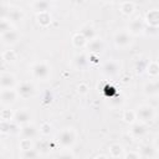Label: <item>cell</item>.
Masks as SVG:
<instances>
[{"mask_svg":"<svg viewBox=\"0 0 159 159\" xmlns=\"http://www.w3.org/2000/svg\"><path fill=\"white\" fill-rule=\"evenodd\" d=\"M87 47H88V50H89L92 53L98 55V53H101V52L104 50V42H103L102 39L94 37V39H92V40H89V41L87 42Z\"/></svg>","mask_w":159,"mask_h":159,"instance_id":"5bb4252c","label":"cell"},{"mask_svg":"<svg viewBox=\"0 0 159 159\" xmlns=\"http://www.w3.org/2000/svg\"><path fill=\"white\" fill-rule=\"evenodd\" d=\"M123 158H140V154H139V152L138 153H133V152H130V153H124V155H123Z\"/></svg>","mask_w":159,"mask_h":159,"instance_id":"d6a6232c","label":"cell"},{"mask_svg":"<svg viewBox=\"0 0 159 159\" xmlns=\"http://www.w3.org/2000/svg\"><path fill=\"white\" fill-rule=\"evenodd\" d=\"M72 42H73L75 46L81 47V46H83V45H84L86 42H88V41L86 40V37H84L81 32H78V34H76V35L72 37Z\"/></svg>","mask_w":159,"mask_h":159,"instance_id":"4316f807","label":"cell"},{"mask_svg":"<svg viewBox=\"0 0 159 159\" xmlns=\"http://www.w3.org/2000/svg\"><path fill=\"white\" fill-rule=\"evenodd\" d=\"M31 75L34 78L40 81H46L51 76V67L46 61L35 62L31 66Z\"/></svg>","mask_w":159,"mask_h":159,"instance_id":"7a4b0ae2","label":"cell"},{"mask_svg":"<svg viewBox=\"0 0 159 159\" xmlns=\"http://www.w3.org/2000/svg\"><path fill=\"white\" fill-rule=\"evenodd\" d=\"M24 11L19 7H15V6H2V16L1 17H5L7 20H10L11 22H17V21H21L24 19Z\"/></svg>","mask_w":159,"mask_h":159,"instance_id":"5b68a950","label":"cell"},{"mask_svg":"<svg viewBox=\"0 0 159 159\" xmlns=\"http://www.w3.org/2000/svg\"><path fill=\"white\" fill-rule=\"evenodd\" d=\"M119 70H120V66L117 61L114 60H111V61H107L103 66H102V72L108 76V77H113V76H117L119 73Z\"/></svg>","mask_w":159,"mask_h":159,"instance_id":"30bf717a","label":"cell"},{"mask_svg":"<svg viewBox=\"0 0 159 159\" xmlns=\"http://www.w3.org/2000/svg\"><path fill=\"white\" fill-rule=\"evenodd\" d=\"M37 21L40 25L42 26H47L50 22H51V16L48 12H41V14H37Z\"/></svg>","mask_w":159,"mask_h":159,"instance_id":"d4e9b609","label":"cell"},{"mask_svg":"<svg viewBox=\"0 0 159 159\" xmlns=\"http://www.w3.org/2000/svg\"><path fill=\"white\" fill-rule=\"evenodd\" d=\"M16 58V53L12 50H6L2 52V60L7 61V62H12Z\"/></svg>","mask_w":159,"mask_h":159,"instance_id":"f546056e","label":"cell"},{"mask_svg":"<svg viewBox=\"0 0 159 159\" xmlns=\"http://www.w3.org/2000/svg\"><path fill=\"white\" fill-rule=\"evenodd\" d=\"M139 154H140L142 158H153V157L157 155V152H155V149H154L153 145L147 144V145H143V147L140 148Z\"/></svg>","mask_w":159,"mask_h":159,"instance_id":"ffe728a7","label":"cell"},{"mask_svg":"<svg viewBox=\"0 0 159 159\" xmlns=\"http://www.w3.org/2000/svg\"><path fill=\"white\" fill-rule=\"evenodd\" d=\"M19 134L21 135L22 139H34V138L37 137L39 130H37V128L32 123H27V124L20 127Z\"/></svg>","mask_w":159,"mask_h":159,"instance_id":"9c48e42d","label":"cell"},{"mask_svg":"<svg viewBox=\"0 0 159 159\" xmlns=\"http://www.w3.org/2000/svg\"><path fill=\"white\" fill-rule=\"evenodd\" d=\"M144 30H145V22L142 19L135 17L134 20H132L129 22V30L128 31L132 35H139V34L144 32Z\"/></svg>","mask_w":159,"mask_h":159,"instance_id":"4fadbf2b","label":"cell"},{"mask_svg":"<svg viewBox=\"0 0 159 159\" xmlns=\"http://www.w3.org/2000/svg\"><path fill=\"white\" fill-rule=\"evenodd\" d=\"M144 92L149 96L152 94H157L159 93V81H154V82H149L144 86Z\"/></svg>","mask_w":159,"mask_h":159,"instance_id":"7402d4cb","label":"cell"},{"mask_svg":"<svg viewBox=\"0 0 159 159\" xmlns=\"http://www.w3.org/2000/svg\"><path fill=\"white\" fill-rule=\"evenodd\" d=\"M21 157L22 158H37V157H40V152L36 148H30V149L22 150Z\"/></svg>","mask_w":159,"mask_h":159,"instance_id":"83f0119b","label":"cell"},{"mask_svg":"<svg viewBox=\"0 0 159 159\" xmlns=\"http://www.w3.org/2000/svg\"><path fill=\"white\" fill-rule=\"evenodd\" d=\"M19 39H20V34L15 29H12L5 34H1V42L6 46H11V45L16 43L19 41Z\"/></svg>","mask_w":159,"mask_h":159,"instance_id":"7c38bea8","label":"cell"},{"mask_svg":"<svg viewBox=\"0 0 159 159\" xmlns=\"http://www.w3.org/2000/svg\"><path fill=\"white\" fill-rule=\"evenodd\" d=\"M77 134L75 129L72 128H63L58 134H57V143L63 148V149H70L73 147L76 143Z\"/></svg>","mask_w":159,"mask_h":159,"instance_id":"6da1fadb","label":"cell"},{"mask_svg":"<svg viewBox=\"0 0 159 159\" xmlns=\"http://www.w3.org/2000/svg\"><path fill=\"white\" fill-rule=\"evenodd\" d=\"M113 41L118 48H125L132 43V34L127 30H119L114 34Z\"/></svg>","mask_w":159,"mask_h":159,"instance_id":"277c9868","label":"cell"},{"mask_svg":"<svg viewBox=\"0 0 159 159\" xmlns=\"http://www.w3.org/2000/svg\"><path fill=\"white\" fill-rule=\"evenodd\" d=\"M135 113H137V119H139L143 123L150 122L155 117V111L149 104H142V106H139L135 109Z\"/></svg>","mask_w":159,"mask_h":159,"instance_id":"3957f363","label":"cell"},{"mask_svg":"<svg viewBox=\"0 0 159 159\" xmlns=\"http://www.w3.org/2000/svg\"><path fill=\"white\" fill-rule=\"evenodd\" d=\"M130 134L134 137V138H140L143 137L145 133H147V127H145V123L143 122H139V123H132V127H130Z\"/></svg>","mask_w":159,"mask_h":159,"instance_id":"2e32d148","label":"cell"},{"mask_svg":"<svg viewBox=\"0 0 159 159\" xmlns=\"http://www.w3.org/2000/svg\"><path fill=\"white\" fill-rule=\"evenodd\" d=\"M19 97V93L16 89L14 88H5L1 89V94H0V99H1V104L2 107H10L11 104H14L16 102Z\"/></svg>","mask_w":159,"mask_h":159,"instance_id":"8992f818","label":"cell"},{"mask_svg":"<svg viewBox=\"0 0 159 159\" xmlns=\"http://www.w3.org/2000/svg\"><path fill=\"white\" fill-rule=\"evenodd\" d=\"M51 6H52L51 0H35L34 4H32V9L37 14L48 12V10L51 9Z\"/></svg>","mask_w":159,"mask_h":159,"instance_id":"9a60e30c","label":"cell"},{"mask_svg":"<svg viewBox=\"0 0 159 159\" xmlns=\"http://www.w3.org/2000/svg\"><path fill=\"white\" fill-rule=\"evenodd\" d=\"M80 32L86 37V40H87V41H89V40H92V39H94V37H96V31H94V29H93L89 24L83 25V26L81 27Z\"/></svg>","mask_w":159,"mask_h":159,"instance_id":"d6986e66","label":"cell"},{"mask_svg":"<svg viewBox=\"0 0 159 159\" xmlns=\"http://www.w3.org/2000/svg\"><path fill=\"white\" fill-rule=\"evenodd\" d=\"M61 157H73V154L71 153V152H67V153H62V154H60Z\"/></svg>","mask_w":159,"mask_h":159,"instance_id":"e575fe53","label":"cell"},{"mask_svg":"<svg viewBox=\"0 0 159 159\" xmlns=\"http://www.w3.org/2000/svg\"><path fill=\"white\" fill-rule=\"evenodd\" d=\"M12 29H14V27H12V22H11L10 20L5 19V17H1L0 32H1V34H5V32H7V31H10V30H12Z\"/></svg>","mask_w":159,"mask_h":159,"instance_id":"484cf974","label":"cell"},{"mask_svg":"<svg viewBox=\"0 0 159 159\" xmlns=\"http://www.w3.org/2000/svg\"><path fill=\"white\" fill-rule=\"evenodd\" d=\"M144 20H145V22H147L149 26H155V27H158V26H159V10L153 9V10H150V11H148Z\"/></svg>","mask_w":159,"mask_h":159,"instance_id":"e0dca14e","label":"cell"},{"mask_svg":"<svg viewBox=\"0 0 159 159\" xmlns=\"http://www.w3.org/2000/svg\"><path fill=\"white\" fill-rule=\"evenodd\" d=\"M12 117H14V113H11L10 109H6L5 108V109L1 111V119L2 120H11Z\"/></svg>","mask_w":159,"mask_h":159,"instance_id":"4dcf8cb0","label":"cell"},{"mask_svg":"<svg viewBox=\"0 0 159 159\" xmlns=\"http://www.w3.org/2000/svg\"><path fill=\"white\" fill-rule=\"evenodd\" d=\"M16 77L10 73V72H4L1 73L0 76V86H1V89H5V88H14L16 86Z\"/></svg>","mask_w":159,"mask_h":159,"instance_id":"8fae6325","label":"cell"},{"mask_svg":"<svg viewBox=\"0 0 159 159\" xmlns=\"http://www.w3.org/2000/svg\"><path fill=\"white\" fill-rule=\"evenodd\" d=\"M77 88H78V92H80V93H82V94L87 93V89H88L87 84H84V83H81V84H80Z\"/></svg>","mask_w":159,"mask_h":159,"instance_id":"836d02e7","label":"cell"},{"mask_svg":"<svg viewBox=\"0 0 159 159\" xmlns=\"http://www.w3.org/2000/svg\"><path fill=\"white\" fill-rule=\"evenodd\" d=\"M30 119H31V112L27 108L17 109L12 117V120L16 122L19 125H25V124L30 123Z\"/></svg>","mask_w":159,"mask_h":159,"instance_id":"ba28073f","label":"cell"},{"mask_svg":"<svg viewBox=\"0 0 159 159\" xmlns=\"http://www.w3.org/2000/svg\"><path fill=\"white\" fill-rule=\"evenodd\" d=\"M120 10L124 15H130L134 11V4L130 1H123L120 4Z\"/></svg>","mask_w":159,"mask_h":159,"instance_id":"cb8c5ba5","label":"cell"},{"mask_svg":"<svg viewBox=\"0 0 159 159\" xmlns=\"http://www.w3.org/2000/svg\"><path fill=\"white\" fill-rule=\"evenodd\" d=\"M109 154L113 158H119V157L124 155V149H123V147L120 144L116 143V144H112L109 147Z\"/></svg>","mask_w":159,"mask_h":159,"instance_id":"44dd1931","label":"cell"},{"mask_svg":"<svg viewBox=\"0 0 159 159\" xmlns=\"http://www.w3.org/2000/svg\"><path fill=\"white\" fill-rule=\"evenodd\" d=\"M123 119L127 123H134V120L137 119V113L135 111H125L123 113Z\"/></svg>","mask_w":159,"mask_h":159,"instance_id":"f1b7e54d","label":"cell"},{"mask_svg":"<svg viewBox=\"0 0 159 159\" xmlns=\"http://www.w3.org/2000/svg\"><path fill=\"white\" fill-rule=\"evenodd\" d=\"M147 72L150 76H153V77H155L157 75H159V62L152 61V62L147 63Z\"/></svg>","mask_w":159,"mask_h":159,"instance_id":"603a6c76","label":"cell"},{"mask_svg":"<svg viewBox=\"0 0 159 159\" xmlns=\"http://www.w3.org/2000/svg\"><path fill=\"white\" fill-rule=\"evenodd\" d=\"M111 1H113V2H120L122 0H111Z\"/></svg>","mask_w":159,"mask_h":159,"instance_id":"d590c367","label":"cell"},{"mask_svg":"<svg viewBox=\"0 0 159 159\" xmlns=\"http://www.w3.org/2000/svg\"><path fill=\"white\" fill-rule=\"evenodd\" d=\"M17 93H19V97L24 98V99H29V98H32L36 93V87L32 82H21L19 86H17Z\"/></svg>","mask_w":159,"mask_h":159,"instance_id":"52a82bcc","label":"cell"},{"mask_svg":"<svg viewBox=\"0 0 159 159\" xmlns=\"http://www.w3.org/2000/svg\"><path fill=\"white\" fill-rule=\"evenodd\" d=\"M88 60H89V57L86 53H77L73 57V65H75L76 68L82 70L88 65Z\"/></svg>","mask_w":159,"mask_h":159,"instance_id":"ac0fdd59","label":"cell"},{"mask_svg":"<svg viewBox=\"0 0 159 159\" xmlns=\"http://www.w3.org/2000/svg\"><path fill=\"white\" fill-rule=\"evenodd\" d=\"M50 132H51V125L47 124V123H43L42 127H41V129H40V133H42V134H48Z\"/></svg>","mask_w":159,"mask_h":159,"instance_id":"1f68e13d","label":"cell"}]
</instances>
